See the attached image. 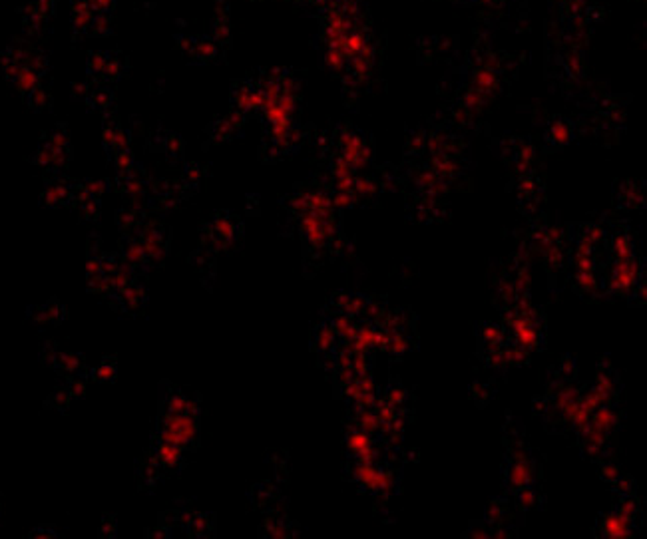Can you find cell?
<instances>
[{"mask_svg":"<svg viewBox=\"0 0 647 539\" xmlns=\"http://www.w3.org/2000/svg\"><path fill=\"white\" fill-rule=\"evenodd\" d=\"M635 533H637V524L618 512L599 515L596 524V535L599 538H632Z\"/></svg>","mask_w":647,"mask_h":539,"instance_id":"obj_1","label":"cell"},{"mask_svg":"<svg viewBox=\"0 0 647 539\" xmlns=\"http://www.w3.org/2000/svg\"><path fill=\"white\" fill-rule=\"evenodd\" d=\"M54 368L60 370L64 376H66V374H84V376H86L84 358H82V355H74V353H60V350H58Z\"/></svg>","mask_w":647,"mask_h":539,"instance_id":"obj_2","label":"cell"},{"mask_svg":"<svg viewBox=\"0 0 647 539\" xmlns=\"http://www.w3.org/2000/svg\"><path fill=\"white\" fill-rule=\"evenodd\" d=\"M514 503H516V507L520 510V512H528V510H534L540 505V500H542V493L536 490V484L532 486H524L520 490H516L514 493Z\"/></svg>","mask_w":647,"mask_h":539,"instance_id":"obj_3","label":"cell"},{"mask_svg":"<svg viewBox=\"0 0 647 539\" xmlns=\"http://www.w3.org/2000/svg\"><path fill=\"white\" fill-rule=\"evenodd\" d=\"M594 384H596L597 388H601L604 393L615 396L618 390H620V376H618V372L611 367H599Z\"/></svg>","mask_w":647,"mask_h":539,"instance_id":"obj_4","label":"cell"},{"mask_svg":"<svg viewBox=\"0 0 647 539\" xmlns=\"http://www.w3.org/2000/svg\"><path fill=\"white\" fill-rule=\"evenodd\" d=\"M70 400H72V396L66 390V386H60V388H56V390L46 398L44 406H46V408H54V410H58V412H66L68 406H70Z\"/></svg>","mask_w":647,"mask_h":539,"instance_id":"obj_5","label":"cell"},{"mask_svg":"<svg viewBox=\"0 0 647 539\" xmlns=\"http://www.w3.org/2000/svg\"><path fill=\"white\" fill-rule=\"evenodd\" d=\"M90 376L98 382H110L116 376V360L114 358H104L98 368L90 372Z\"/></svg>","mask_w":647,"mask_h":539,"instance_id":"obj_6","label":"cell"},{"mask_svg":"<svg viewBox=\"0 0 647 539\" xmlns=\"http://www.w3.org/2000/svg\"><path fill=\"white\" fill-rule=\"evenodd\" d=\"M620 476H622V470H620V466L615 462H611L608 456L604 460H599V478L604 479V482H608L611 486Z\"/></svg>","mask_w":647,"mask_h":539,"instance_id":"obj_7","label":"cell"},{"mask_svg":"<svg viewBox=\"0 0 647 539\" xmlns=\"http://www.w3.org/2000/svg\"><path fill=\"white\" fill-rule=\"evenodd\" d=\"M44 313L48 317L50 325H60L66 319V308L56 299H50L48 303L44 305Z\"/></svg>","mask_w":647,"mask_h":539,"instance_id":"obj_8","label":"cell"},{"mask_svg":"<svg viewBox=\"0 0 647 539\" xmlns=\"http://www.w3.org/2000/svg\"><path fill=\"white\" fill-rule=\"evenodd\" d=\"M407 398H409V394L404 393V388H402L400 384H390V386H388V390H386V396H385V400L388 402V404L397 406V408H400V410H402V406H404V402H407Z\"/></svg>","mask_w":647,"mask_h":539,"instance_id":"obj_9","label":"cell"},{"mask_svg":"<svg viewBox=\"0 0 647 539\" xmlns=\"http://www.w3.org/2000/svg\"><path fill=\"white\" fill-rule=\"evenodd\" d=\"M56 356H58V348H56V344L52 343V341H46V343L42 344V350H40V360H42L44 364L54 367Z\"/></svg>","mask_w":647,"mask_h":539,"instance_id":"obj_10","label":"cell"},{"mask_svg":"<svg viewBox=\"0 0 647 539\" xmlns=\"http://www.w3.org/2000/svg\"><path fill=\"white\" fill-rule=\"evenodd\" d=\"M28 319L32 320L36 327H48L50 320L44 313V306H30L28 308Z\"/></svg>","mask_w":647,"mask_h":539,"instance_id":"obj_11","label":"cell"},{"mask_svg":"<svg viewBox=\"0 0 647 539\" xmlns=\"http://www.w3.org/2000/svg\"><path fill=\"white\" fill-rule=\"evenodd\" d=\"M108 529H112L114 533H116V526H114L112 515H104L102 527H100V535H102V538H110V531H108Z\"/></svg>","mask_w":647,"mask_h":539,"instance_id":"obj_12","label":"cell"},{"mask_svg":"<svg viewBox=\"0 0 647 539\" xmlns=\"http://www.w3.org/2000/svg\"><path fill=\"white\" fill-rule=\"evenodd\" d=\"M54 535H58L54 529H34V531H30V538H54Z\"/></svg>","mask_w":647,"mask_h":539,"instance_id":"obj_13","label":"cell"}]
</instances>
